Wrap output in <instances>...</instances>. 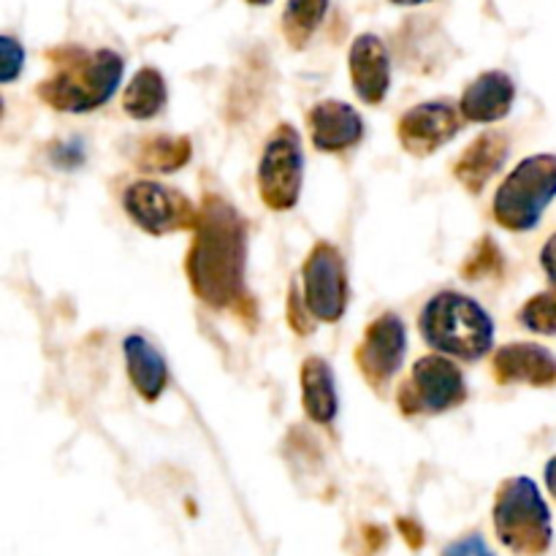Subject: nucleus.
<instances>
[{
    "label": "nucleus",
    "instance_id": "obj_28",
    "mask_svg": "<svg viewBox=\"0 0 556 556\" xmlns=\"http://www.w3.org/2000/svg\"><path fill=\"white\" fill-rule=\"evenodd\" d=\"M541 266L548 275V280L556 286V233L546 242V248L541 250Z\"/></svg>",
    "mask_w": 556,
    "mask_h": 556
},
{
    "label": "nucleus",
    "instance_id": "obj_32",
    "mask_svg": "<svg viewBox=\"0 0 556 556\" xmlns=\"http://www.w3.org/2000/svg\"><path fill=\"white\" fill-rule=\"evenodd\" d=\"M248 3H253V5H269L271 0H248Z\"/></svg>",
    "mask_w": 556,
    "mask_h": 556
},
{
    "label": "nucleus",
    "instance_id": "obj_30",
    "mask_svg": "<svg viewBox=\"0 0 556 556\" xmlns=\"http://www.w3.org/2000/svg\"><path fill=\"white\" fill-rule=\"evenodd\" d=\"M546 486H548V492L556 497V456L546 465Z\"/></svg>",
    "mask_w": 556,
    "mask_h": 556
},
{
    "label": "nucleus",
    "instance_id": "obj_24",
    "mask_svg": "<svg viewBox=\"0 0 556 556\" xmlns=\"http://www.w3.org/2000/svg\"><path fill=\"white\" fill-rule=\"evenodd\" d=\"M49 157H52V163L58 168L74 172V168H79L81 163H85V157H87L85 141H81V139L58 141V144H52V152H49Z\"/></svg>",
    "mask_w": 556,
    "mask_h": 556
},
{
    "label": "nucleus",
    "instance_id": "obj_22",
    "mask_svg": "<svg viewBox=\"0 0 556 556\" xmlns=\"http://www.w3.org/2000/svg\"><path fill=\"white\" fill-rule=\"evenodd\" d=\"M519 320L535 334H556V293L546 291L532 296L525 307L519 309Z\"/></svg>",
    "mask_w": 556,
    "mask_h": 556
},
{
    "label": "nucleus",
    "instance_id": "obj_2",
    "mask_svg": "<svg viewBox=\"0 0 556 556\" xmlns=\"http://www.w3.org/2000/svg\"><path fill=\"white\" fill-rule=\"evenodd\" d=\"M54 74L38 85V96L58 112L85 114L103 106L123 81L125 63L114 49L85 52L60 47L52 52Z\"/></svg>",
    "mask_w": 556,
    "mask_h": 556
},
{
    "label": "nucleus",
    "instance_id": "obj_6",
    "mask_svg": "<svg viewBox=\"0 0 556 556\" xmlns=\"http://www.w3.org/2000/svg\"><path fill=\"white\" fill-rule=\"evenodd\" d=\"M304 152L296 128L280 125L269 136L258 163V193L275 212L293 210L302 195Z\"/></svg>",
    "mask_w": 556,
    "mask_h": 556
},
{
    "label": "nucleus",
    "instance_id": "obj_11",
    "mask_svg": "<svg viewBox=\"0 0 556 556\" xmlns=\"http://www.w3.org/2000/svg\"><path fill=\"white\" fill-rule=\"evenodd\" d=\"M462 128V117L448 101H427L407 109L400 119V141L413 155H432Z\"/></svg>",
    "mask_w": 556,
    "mask_h": 556
},
{
    "label": "nucleus",
    "instance_id": "obj_12",
    "mask_svg": "<svg viewBox=\"0 0 556 556\" xmlns=\"http://www.w3.org/2000/svg\"><path fill=\"white\" fill-rule=\"evenodd\" d=\"M351 79L356 87V96L369 106L383 103V98L391 90V58L386 43L372 33H364L353 41L351 58Z\"/></svg>",
    "mask_w": 556,
    "mask_h": 556
},
{
    "label": "nucleus",
    "instance_id": "obj_4",
    "mask_svg": "<svg viewBox=\"0 0 556 556\" xmlns=\"http://www.w3.org/2000/svg\"><path fill=\"white\" fill-rule=\"evenodd\" d=\"M494 527L505 548L521 556H541L552 546V510L532 478H508L494 503Z\"/></svg>",
    "mask_w": 556,
    "mask_h": 556
},
{
    "label": "nucleus",
    "instance_id": "obj_19",
    "mask_svg": "<svg viewBox=\"0 0 556 556\" xmlns=\"http://www.w3.org/2000/svg\"><path fill=\"white\" fill-rule=\"evenodd\" d=\"M168 101L166 79L157 68H141L130 79L128 90H125L123 109L134 119H152L163 112Z\"/></svg>",
    "mask_w": 556,
    "mask_h": 556
},
{
    "label": "nucleus",
    "instance_id": "obj_9",
    "mask_svg": "<svg viewBox=\"0 0 556 556\" xmlns=\"http://www.w3.org/2000/svg\"><path fill=\"white\" fill-rule=\"evenodd\" d=\"M304 302L320 324H337L348 309V271L340 250L318 242L304 264Z\"/></svg>",
    "mask_w": 556,
    "mask_h": 556
},
{
    "label": "nucleus",
    "instance_id": "obj_3",
    "mask_svg": "<svg viewBox=\"0 0 556 556\" xmlns=\"http://www.w3.org/2000/svg\"><path fill=\"white\" fill-rule=\"evenodd\" d=\"M421 337L429 348L462 362H478L494 345L492 315L472 296L456 291H440L424 304Z\"/></svg>",
    "mask_w": 556,
    "mask_h": 556
},
{
    "label": "nucleus",
    "instance_id": "obj_27",
    "mask_svg": "<svg viewBox=\"0 0 556 556\" xmlns=\"http://www.w3.org/2000/svg\"><path fill=\"white\" fill-rule=\"evenodd\" d=\"M443 556H494L492 548L486 546V541H483V535H465L459 538V541L451 543L448 548H445Z\"/></svg>",
    "mask_w": 556,
    "mask_h": 556
},
{
    "label": "nucleus",
    "instance_id": "obj_5",
    "mask_svg": "<svg viewBox=\"0 0 556 556\" xmlns=\"http://www.w3.org/2000/svg\"><path fill=\"white\" fill-rule=\"evenodd\" d=\"M556 199V155H530L494 195V220L516 233L532 231Z\"/></svg>",
    "mask_w": 556,
    "mask_h": 556
},
{
    "label": "nucleus",
    "instance_id": "obj_17",
    "mask_svg": "<svg viewBox=\"0 0 556 556\" xmlns=\"http://www.w3.org/2000/svg\"><path fill=\"white\" fill-rule=\"evenodd\" d=\"M123 353L125 364H128V378L134 383V389L139 391L141 400H161V394L168 386V367L166 358L157 353V348L147 337L128 334L123 340Z\"/></svg>",
    "mask_w": 556,
    "mask_h": 556
},
{
    "label": "nucleus",
    "instance_id": "obj_10",
    "mask_svg": "<svg viewBox=\"0 0 556 556\" xmlns=\"http://www.w3.org/2000/svg\"><path fill=\"white\" fill-rule=\"evenodd\" d=\"M407 353V331L396 313H383L364 331V340L356 351V364L369 386L383 389L400 372Z\"/></svg>",
    "mask_w": 556,
    "mask_h": 556
},
{
    "label": "nucleus",
    "instance_id": "obj_29",
    "mask_svg": "<svg viewBox=\"0 0 556 556\" xmlns=\"http://www.w3.org/2000/svg\"><path fill=\"white\" fill-rule=\"evenodd\" d=\"M400 530H402V535H405L407 546H413V548H421L424 546V532H421V527L416 525V521L400 519Z\"/></svg>",
    "mask_w": 556,
    "mask_h": 556
},
{
    "label": "nucleus",
    "instance_id": "obj_25",
    "mask_svg": "<svg viewBox=\"0 0 556 556\" xmlns=\"http://www.w3.org/2000/svg\"><path fill=\"white\" fill-rule=\"evenodd\" d=\"M0 52H3V81H14L16 76L25 68V49L20 41H14L11 36L0 38Z\"/></svg>",
    "mask_w": 556,
    "mask_h": 556
},
{
    "label": "nucleus",
    "instance_id": "obj_13",
    "mask_svg": "<svg viewBox=\"0 0 556 556\" xmlns=\"http://www.w3.org/2000/svg\"><path fill=\"white\" fill-rule=\"evenodd\" d=\"M313 144L320 152H342L364 139V119L351 103L320 101L307 114Z\"/></svg>",
    "mask_w": 556,
    "mask_h": 556
},
{
    "label": "nucleus",
    "instance_id": "obj_26",
    "mask_svg": "<svg viewBox=\"0 0 556 556\" xmlns=\"http://www.w3.org/2000/svg\"><path fill=\"white\" fill-rule=\"evenodd\" d=\"M309 307L302 296H299L296 286L291 288V296H288V318H291V326L296 334H309L313 331V320H309Z\"/></svg>",
    "mask_w": 556,
    "mask_h": 556
},
{
    "label": "nucleus",
    "instance_id": "obj_23",
    "mask_svg": "<svg viewBox=\"0 0 556 556\" xmlns=\"http://www.w3.org/2000/svg\"><path fill=\"white\" fill-rule=\"evenodd\" d=\"M497 269H503V253H500V248L489 237L481 239L476 253L467 258L465 277L467 280H481V277L494 275Z\"/></svg>",
    "mask_w": 556,
    "mask_h": 556
},
{
    "label": "nucleus",
    "instance_id": "obj_20",
    "mask_svg": "<svg viewBox=\"0 0 556 556\" xmlns=\"http://www.w3.org/2000/svg\"><path fill=\"white\" fill-rule=\"evenodd\" d=\"M190 161V139L188 136H157L141 147L136 166L141 172H179Z\"/></svg>",
    "mask_w": 556,
    "mask_h": 556
},
{
    "label": "nucleus",
    "instance_id": "obj_16",
    "mask_svg": "<svg viewBox=\"0 0 556 556\" xmlns=\"http://www.w3.org/2000/svg\"><path fill=\"white\" fill-rule=\"evenodd\" d=\"M508 136L497 134V130H489V134L478 136L462 157L456 161V179L465 185L470 193H481L486 188L489 179L505 166L508 161Z\"/></svg>",
    "mask_w": 556,
    "mask_h": 556
},
{
    "label": "nucleus",
    "instance_id": "obj_8",
    "mask_svg": "<svg viewBox=\"0 0 556 556\" xmlns=\"http://www.w3.org/2000/svg\"><path fill=\"white\" fill-rule=\"evenodd\" d=\"M123 206L136 226L144 228L147 233H155V237L195 228V223H199V210L182 193L161 182H152V179L128 185Z\"/></svg>",
    "mask_w": 556,
    "mask_h": 556
},
{
    "label": "nucleus",
    "instance_id": "obj_31",
    "mask_svg": "<svg viewBox=\"0 0 556 556\" xmlns=\"http://www.w3.org/2000/svg\"><path fill=\"white\" fill-rule=\"evenodd\" d=\"M391 3H396V5H421V3H429V0H391Z\"/></svg>",
    "mask_w": 556,
    "mask_h": 556
},
{
    "label": "nucleus",
    "instance_id": "obj_15",
    "mask_svg": "<svg viewBox=\"0 0 556 556\" xmlns=\"http://www.w3.org/2000/svg\"><path fill=\"white\" fill-rule=\"evenodd\" d=\"M516 85L505 71H486L462 92L459 109L470 123H500L514 106Z\"/></svg>",
    "mask_w": 556,
    "mask_h": 556
},
{
    "label": "nucleus",
    "instance_id": "obj_21",
    "mask_svg": "<svg viewBox=\"0 0 556 556\" xmlns=\"http://www.w3.org/2000/svg\"><path fill=\"white\" fill-rule=\"evenodd\" d=\"M326 11H329V0H288L286 14H282V30L288 41L302 49L320 27Z\"/></svg>",
    "mask_w": 556,
    "mask_h": 556
},
{
    "label": "nucleus",
    "instance_id": "obj_1",
    "mask_svg": "<svg viewBox=\"0 0 556 556\" xmlns=\"http://www.w3.org/2000/svg\"><path fill=\"white\" fill-rule=\"evenodd\" d=\"M193 231L188 277L195 296L215 309L244 302L248 228L242 215L220 195H206Z\"/></svg>",
    "mask_w": 556,
    "mask_h": 556
},
{
    "label": "nucleus",
    "instance_id": "obj_14",
    "mask_svg": "<svg viewBox=\"0 0 556 556\" xmlns=\"http://www.w3.org/2000/svg\"><path fill=\"white\" fill-rule=\"evenodd\" d=\"M494 375L500 383H530L538 389H548L556 383V356L543 345L514 342L497 351Z\"/></svg>",
    "mask_w": 556,
    "mask_h": 556
},
{
    "label": "nucleus",
    "instance_id": "obj_7",
    "mask_svg": "<svg viewBox=\"0 0 556 556\" xmlns=\"http://www.w3.org/2000/svg\"><path fill=\"white\" fill-rule=\"evenodd\" d=\"M467 396L465 375L443 356H424L413 367L410 380L400 389V407L405 416L416 413H445L462 405Z\"/></svg>",
    "mask_w": 556,
    "mask_h": 556
},
{
    "label": "nucleus",
    "instance_id": "obj_18",
    "mask_svg": "<svg viewBox=\"0 0 556 556\" xmlns=\"http://www.w3.org/2000/svg\"><path fill=\"white\" fill-rule=\"evenodd\" d=\"M302 402L307 416L320 427H329L340 410V396H337L334 369L329 362L313 356L302 364Z\"/></svg>",
    "mask_w": 556,
    "mask_h": 556
}]
</instances>
